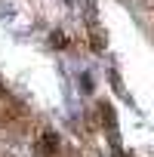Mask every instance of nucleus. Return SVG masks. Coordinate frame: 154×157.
I'll return each instance as SVG.
<instances>
[{"mask_svg":"<svg viewBox=\"0 0 154 157\" xmlns=\"http://www.w3.org/2000/svg\"><path fill=\"white\" fill-rule=\"evenodd\" d=\"M43 157H52L56 151H59V136L56 132H43V139H40V148H37Z\"/></svg>","mask_w":154,"mask_h":157,"instance_id":"obj_1","label":"nucleus"},{"mask_svg":"<svg viewBox=\"0 0 154 157\" xmlns=\"http://www.w3.org/2000/svg\"><path fill=\"white\" fill-rule=\"evenodd\" d=\"M49 40H52V46H56V49H65V46H68V43H65V34H52Z\"/></svg>","mask_w":154,"mask_h":157,"instance_id":"obj_2","label":"nucleus"}]
</instances>
